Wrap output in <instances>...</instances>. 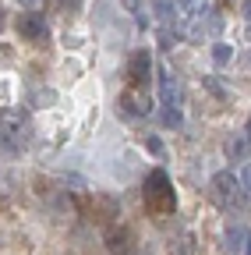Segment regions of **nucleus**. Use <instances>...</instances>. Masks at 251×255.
Here are the masks:
<instances>
[{
	"instance_id": "412c9836",
	"label": "nucleus",
	"mask_w": 251,
	"mask_h": 255,
	"mask_svg": "<svg viewBox=\"0 0 251 255\" xmlns=\"http://www.w3.org/2000/svg\"><path fill=\"white\" fill-rule=\"evenodd\" d=\"M244 255H251V241H248V245H244Z\"/></svg>"
},
{
	"instance_id": "f03ea898",
	"label": "nucleus",
	"mask_w": 251,
	"mask_h": 255,
	"mask_svg": "<svg viewBox=\"0 0 251 255\" xmlns=\"http://www.w3.org/2000/svg\"><path fill=\"white\" fill-rule=\"evenodd\" d=\"M209 199H212L216 206H223V209H241L248 195H244L237 174L219 170V174H212V181H209Z\"/></svg>"
},
{
	"instance_id": "f3484780",
	"label": "nucleus",
	"mask_w": 251,
	"mask_h": 255,
	"mask_svg": "<svg viewBox=\"0 0 251 255\" xmlns=\"http://www.w3.org/2000/svg\"><path fill=\"white\" fill-rule=\"evenodd\" d=\"M53 4H57V7H75L78 0H53Z\"/></svg>"
},
{
	"instance_id": "6e6552de",
	"label": "nucleus",
	"mask_w": 251,
	"mask_h": 255,
	"mask_svg": "<svg viewBox=\"0 0 251 255\" xmlns=\"http://www.w3.org/2000/svg\"><path fill=\"white\" fill-rule=\"evenodd\" d=\"M170 255H195L191 234H173V238H170Z\"/></svg>"
},
{
	"instance_id": "2eb2a0df",
	"label": "nucleus",
	"mask_w": 251,
	"mask_h": 255,
	"mask_svg": "<svg viewBox=\"0 0 251 255\" xmlns=\"http://www.w3.org/2000/svg\"><path fill=\"white\" fill-rule=\"evenodd\" d=\"M160 43H163V50H173V43H177V39L170 36V32H160Z\"/></svg>"
},
{
	"instance_id": "9b49d317",
	"label": "nucleus",
	"mask_w": 251,
	"mask_h": 255,
	"mask_svg": "<svg viewBox=\"0 0 251 255\" xmlns=\"http://www.w3.org/2000/svg\"><path fill=\"white\" fill-rule=\"evenodd\" d=\"M230 57H234V50H230L227 43H216V46H212V60H216V64H227Z\"/></svg>"
},
{
	"instance_id": "7ed1b4c3",
	"label": "nucleus",
	"mask_w": 251,
	"mask_h": 255,
	"mask_svg": "<svg viewBox=\"0 0 251 255\" xmlns=\"http://www.w3.org/2000/svg\"><path fill=\"white\" fill-rule=\"evenodd\" d=\"M128 78H131V85H149V78H152V53L149 50H135L131 53Z\"/></svg>"
},
{
	"instance_id": "4468645a",
	"label": "nucleus",
	"mask_w": 251,
	"mask_h": 255,
	"mask_svg": "<svg viewBox=\"0 0 251 255\" xmlns=\"http://www.w3.org/2000/svg\"><path fill=\"white\" fill-rule=\"evenodd\" d=\"M145 149H149V152H160V156H163V142L156 138V135H145Z\"/></svg>"
},
{
	"instance_id": "dca6fc26",
	"label": "nucleus",
	"mask_w": 251,
	"mask_h": 255,
	"mask_svg": "<svg viewBox=\"0 0 251 255\" xmlns=\"http://www.w3.org/2000/svg\"><path fill=\"white\" fill-rule=\"evenodd\" d=\"M227 152H230V156H241V152H244V142H227Z\"/></svg>"
},
{
	"instance_id": "9d476101",
	"label": "nucleus",
	"mask_w": 251,
	"mask_h": 255,
	"mask_svg": "<svg viewBox=\"0 0 251 255\" xmlns=\"http://www.w3.org/2000/svg\"><path fill=\"white\" fill-rule=\"evenodd\" d=\"M106 241H110V252H113V255H128V234L110 231V234H106Z\"/></svg>"
},
{
	"instance_id": "423d86ee",
	"label": "nucleus",
	"mask_w": 251,
	"mask_h": 255,
	"mask_svg": "<svg viewBox=\"0 0 251 255\" xmlns=\"http://www.w3.org/2000/svg\"><path fill=\"white\" fill-rule=\"evenodd\" d=\"M223 245H227V252H230V255L244 252V245H248V227H244V223H230L227 234H223Z\"/></svg>"
},
{
	"instance_id": "aec40b11",
	"label": "nucleus",
	"mask_w": 251,
	"mask_h": 255,
	"mask_svg": "<svg viewBox=\"0 0 251 255\" xmlns=\"http://www.w3.org/2000/svg\"><path fill=\"white\" fill-rule=\"evenodd\" d=\"M244 131H248V142H251V121H248V128H244Z\"/></svg>"
},
{
	"instance_id": "ddd939ff",
	"label": "nucleus",
	"mask_w": 251,
	"mask_h": 255,
	"mask_svg": "<svg viewBox=\"0 0 251 255\" xmlns=\"http://www.w3.org/2000/svg\"><path fill=\"white\" fill-rule=\"evenodd\" d=\"M241 188H244V195L251 199V163L241 167Z\"/></svg>"
},
{
	"instance_id": "39448f33",
	"label": "nucleus",
	"mask_w": 251,
	"mask_h": 255,
	"mask_svg": "<svg viewBox=\"0 0 251 255\" xmlns=\"http://www.w3.org/2000/svg\"><path fill=\"white\" fill-rule=\"evenodd\" d=\"M160 103L163 107H180V82L173 71H160Z\"/></svg>"
},
{
	"instance_id": "f8f14e48",
	"label": "nucleus",
	"mask_w": 251,
	"mask_h": 255,
	"mask_svg": "<svg viewBox=\"0 0 251 255\" xmlns=\"http://www.w3.org/2000/svg\"><path fill=\"white\" fill-rule=\"evenodd\" d=\"M198 4H202V0H177V11L187 18V14H195V11H198Z\"/></svg>"
},
{
	"instance_id": "0eeeda50",
	"label": "nucleus",
	"mask_w": 251,
	"mask_h": 255,
	"mask_svg": "<svg viewBox=\"0 0 251 255\" xmlns=\"http://www.w3.org/2000/svg\"><path fill=\"white\" fill-rule=\"evenodd\" d=\"M152 14L167 25L170 18H177V0H152Z\"/></svg>"
},
{
	"instance_id": "20e7f679",
	"label": "nucleus",
	"mask_w": 251,
	"mask_h": 255,
	"mask_svg": "<svg viewBox=\"0 0 251 255\" xmlns=\"http://www.w3.org/2000/svg\"><path fill=\"white\" fill-rule=\"evenodd\" d=\"M18 32L25 39H32V43H46L50 39V28H46V18L43 14H21L18 18Z\"/></svg>"
},
{
	"instance_id": "4be33fe9",
	"label": "nucleus",
	"mask_w": 251,
	"mask_h": 255,
	"mask_svg": "<svg viewBox=\"0 0 251 255\" xmlns=\"http://www.w3.org/2000/svg\"><path fill=\"white\" fill-rule=\"evenodd\" d=\"M0 25H4V11H0Z\"/></svg>"
},
{
	"instance_id": "a211bd4d",
	"label": "nucleus",
	"mask_w": 251,
	"mask_h": 255,
	"mask_svg": "<svg viewBox=\"0 0 251 255\" xmlns=\"http://www.w3.org/2000/svg\"><path fill=\"white\" fill-rule=\"evenodd\" d=\"M244 18L251 21V0H244Z\"/></svg>"
},
{
	"instance_id": "1a4fd4ad",
	"label": "nucleus",
	"mask_w": 251,
	"mask_h": 255,
	"mask_svg": "<svg viewBox=\"0 0 251 255\" xmlns=\"http://www.w3.org/2000/svg\"><path fill=\"white\" fill-rule=\"evenodd\" d=\"M160 124H163V128H180V124H184L180 107H163V110H160Z\"/></svg>"
},
{
	"instance_id": "f257e3e1",
	"label": "nucleus",
	"mask_w": 251,
	"mask_h": 255,
	"mask_svg": "<svg viewBox=\"0 0 251 255\" xmlns=\"http://www.w3.org/2000/svg\"><path fill=\"white\" fill-rule=\"evenodd\" d=\"M145 206L152 216H173L177 213V191L163 170H152L145 177Z\"/></svg>"
},
{
	"instance_id": "6ab92c4d",
	"label": "nucleus",
	"mask_w": 251,
	"mask_h": 255,
	"mask_svg": "<svg viewBox=\"0 0 251 255\" xmlns=\"http://www.w3.org/2000/svg\"><path fill=\"white\" fill-rule=\"evenodd\" d=\"M18 4H21V7H36V4H39V0H18Z\"/></svg>"
}]
</instances>
